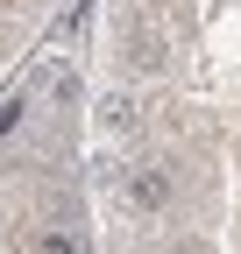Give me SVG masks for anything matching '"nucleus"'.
Segmentation results:
<instances>
[{
    "instance_id": "obj_1",
    "label": "nucleus",
    "mask_w": 241,
    "mask_h": 254,
    "mask_svg": "<svg viewBox=\"0 0 241 254\" xmlns=\"http://www.w3.org/2000/svg\"><path fill=\"white\" fill-rule=\"evenodd\" d=\"M21 120H28V85H14L7 99H0V134H14Z\"/></svg>"
}]
</instances>
